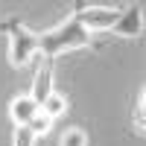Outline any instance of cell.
<instances>
[{"mask_svg":"<svg viewBox=\"0 0 146 146\" xmlns=\"http://www.w3.org/2000/svg\"><path fill=\"white\" fill-rule=\"evenodd\" d=\"M108 32L117 35V38H140V35H143V6L140 3L126 6L123 12H120L117 23Z\"/></svg>","mask_w":146,"mask_h":146,"instance_id":"cell-4","label":"cell"},{"mask_svg":"<svg viewBox=\"0 0 146 146\" xmlns=\"http://www.w3.org/2000/svg\"><path fill=\"white\" fill-rule=\"evenodd\" d=\"M64 111H67V96H64V94H56V91L47 96V102L41 105V114L50 117L53 123H56V117H62Z\"/></svg>","mask_w":146,"mask_h":146,"instance_id":"cell-7","label":"cell"},{"mask_svg":"<svg viewBox=\"0 0 146 146\" xmlns=\"http://www.w3.org/2000/svg\"><path fill=\"white\" fill-rule=\"evenodd\" d=\"M120 12H123V6H85V3H76L73 18L94 35V32H108L117 23Z\"/></svg>","mask_w":146,"mask_h":146,"instance_id":"cell-3","label":"cell"},{"mask_svg":"<svg viewBox=\"0 0 146 146\" xmlns=\"http://www.w3.org/2000/svg\"><path fill=\"white\" fill-rule=\"evenodd\" d=\"M58 146H88V135H85V129H79V126L64 129V135L58 137Z\"/></svg>","mask_w":146,"mask_h":146,"instance_id":"cell-8","label":"cell"},{"mask_svg":"<svg viewBox=\"0 0 146 146\" xmlns=\"http://www.w3.org/2000/svg\"><path fill=\"white\" fill-rule=\"evenodd\" d=\"M53 94V64H41L38 67V73H35V82H32V91H29V96L35 102H38V108L47 102V96Z\"/></svg>","mask_w":146,"mask_h":146,"instance_id":"cell-6","label":"cell"},{"mask_svg":"<svg viewBox=\"0 0 146 146\" xmlns=\"http://www.w3.org/2000/svg\"><path fill=\"white\" fill-rule=\"evenodd\" d=\"M135 126H137V131H143V126H146V91L143 88H140L137 102H135Z\"/></svg>","mask_w":146,"mask_h":146,"instance_id":"cell-10","label":"cell"},{"mask_svg":"<svg viewBox=\"0 0 146 146\" xmlns=\"http://www.w3.org/2000/svg\"><path fill=\"white\" fill-rule=\"evenodd\" d=\"M0 32H6V38H9V62H12V67H23L38 56V32L27 29L18 18L3 21L0 23Z\"/></svg>","mask_w":146,"mask_h":146,"instance_id":"cell-2","label":"cell"},{"mask_svg":"<svg viewBox=\"0 0 146 146\" xmlns=\"http://www.w3.org/2000/svg\"><path fill=\"white\" fill-rule=\"evenodd\" d=\"M38 111H41V108H38V102H35L29 94H18L15 100L9 102V120L15 123V129L18 126H27Z\"/></svg>","mask_w":146,"mask_h":146,"instance_id":"cell-5","label":"cell"},{"mask_svg":"<svg viewBox=\"0 0 146 146\" xmlns=\"http://www.w3.org/2000/svg\"><path fill=\"white\" fill-rule=\"evenodd\" d=\"M35 143V135L27 129V126H18L15 129V140H12V146H32Z\"/></svg>","mask_w":146,"mask_h":146,"instance_id":"cell-11","label":"cell"},{"mask_svg":"<svg viewBox=\"0 0 146 146\" xmlns=\"http://www.w3.org/2000/svg\"><path fill=\"white\" fill-rule=\"evenodd\" d=\"M79 47H88V50H91V47H96V41H94V35L85 29L73 15L67 21H62L58 27L47 29V32H38V53L44 56L47 64H53L62 53L79 50Z\"/></svg>","mask_w":146,"mask_h":146,"instance_id":"cell-1","label":"cell"},{"mask_svg":"<svg viewBox=\"0 0 146 146\" xmlns=\"http://www.w3.org/2000/svg\"><path fill=\"white\" fill-rule=\"evenodd\" d=\"M27 129H29L32 135H35V140H38V137H44L47 131L53 129V120H50V117H44V114L38 111V114H35V117L29 120V123H27Z\"/></svg>","mask_w":146,"mask_h":146,"instance_id":"cell-9","label":"cell"}]
</instances>
